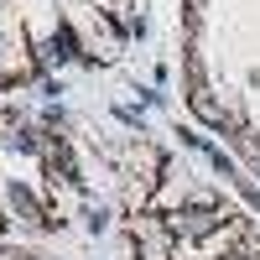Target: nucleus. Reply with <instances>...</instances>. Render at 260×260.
Here are the masks:
<instances>
[{"instance_id":"f257e3e1","label":"nucleus","mask_w":260,"mask_h":260,"mask_svg":"<svg viewBox=\"0 0 260 260\" xmlns=\"http://www.w3.org/2000/svg\"><path fill=\"white\" fill-rule=\"evenodd\" d=\"M172 229H177V234H203V229H213V213H182Z\"/></svg>"}]
</instances>
